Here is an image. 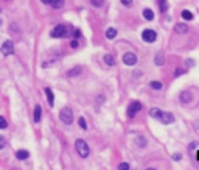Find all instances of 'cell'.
I'll use <instances>...</instances> for the list:
<instances>
[{"instance_id":"36","label":"cell","mask_w":199,"mask_h":170,"mask_svg":"<svg viewBox=\"0 0 199 170\" xmlns=\"http://www.w3.org/2000/svg\"><path fill=\"white\" fill-rule=\"evenodd\" d=\"M0 25H2V21H0Z\"/></svg>"},{"instance_id":"5","label":"cell","mask_w":199,"mask_h":170,"mask_svg":"<svg viewBox=\"0 0 199 170\" xmlns=\"http://www.w3.org/2000/svg\"><path fill=\"white\" fill-rule=\"evenodd\" d=\"M140 109H142V103H140V102H132V103L128 106V117L132 119Z\"/></svg>"},{"instance_id":"22","label":"cell","mask_w":199,"mask_h":170,"mask_svg":"<svg viewBox=\"0 0 199 170\" xmlns=\"http://www.w3.org/2000/svg\"><path fill=\"white\" fill-rule=\"evenodd\" d=\"M159 114H160V109H159V108H153V109L149 111V116H151V117H154V119H157V117H159Z\"/></svg>"},{"instance_id":"34","label":"cell","mask_w":199,"mask_h":170,"mask_svg":"<svg viewBox=\"0 0 199 170\" xmlns=\"http://www.w3.org/2000/svg\"><path fill=\"white\" fill-rule=\"evenodd\" d=\"M70 47H72V49H76V47H78V41H72Z\"/></svg>"},{"instance_id":"20","label":"cell","mask_w":199,"mask_h":170,"mask_svg":"<svg viewBox=\"0 0 199 170\" xmlns=\"http://www.w3.org/2000/svg\"><path fill=\"white\" fill-rule=\"evenodd\" d=\"M149 86H151L153 89H156V91H160V89L163 87V84H162L160 81H151V83H149Z\"/></svg>"},{"instance_id":"1","label":"cell","mask_w":199,"mask_h":170,"mask_svg":"<svg viewBox=\"0 0 199 170\" xmlns=\"http://www.w3.org/2000/svg\"><path fill=\"white\" fill-rule=\"evenodd\" d=\"M72 27H69V25H56L53 30H51V33H50V36L51 38H67V36H70L72 35Z\"/></svg>"},{"instance_id":"33","label":"cell","mask_w":199,"mask_h":170,"mask_svg":"<svg viewBox=\"0 0 199 170\" xmlns=\"http://www.w3.org/2000/svg\"><path fill=\"white\" fill-rule=\"evenodd\" d=\"M180 158H182V156H180L179 153H176V154H173V159H174V161H180Z\"/></svg>"},{"instance_id":"25","label":"cell","mask_w":199,"mask_h":170,"mask_svg":"<svg viewBox=\"0 0 199 170\" xmlns=\"http://www.w3.org/2000/svg\"><path fill=\"white\" fill-rule=\"evenodd\" d=\"M184 73H187V70H185V69H176V72H174V78H176V77H180V75H184Z\"/></svg>"},{"instance_id":"26","label":"cell","mask_w":199,"mask_h":170,"mask_svg":"<svg viewBox=\"0 0 199 170\" xmlns=\"http://www.w3.org/2000/svg\"><path fill=\"white\" fill-rule=\"evenodd\" d=\"M8 126V123H7V120L3 119V117H0V128H2V130H5Z\"/></svg>"},{"instance_id":"31","label":"cell","mask_w":199,"mask_h":170,"mask_svg":"<svg viewBox=\"0 0 199 170\" xmlns=\"http://www.w3.org/2000/svg\"><path fill=\"white\" fill-rule=\"evenodd\" d=\"M120 2H122L125 7H131V5H132V0H120Z\"/></svg>"},{"instance_id":"10","label":"cell","mask_w":199,"mask_h":170,"mask_svg":"<svg viewBox=\"0 0 199 170\" xmlns=\"http://www.w3.org/2000/svg\"><path fill=\"white\" fill-rule=\"evenodd\" d=\"M174 31L179 33V35H184V33L188 31V27H187L185 24H176V25H174Z\"/></svg>"},{"instance_id":"16","label":"cell","mask_w":199,"mask_h":170,"mask_svg":"<svg viewBox=\"0 0 199 170\" xmlns=\"http://www.w3.org/2000/svg\"><path fill=\"white\" fill-rule=\"evenodd\" d=\"M180 102H182V103L191 102V94H190V92H182V94H180Z\"/></svg>"},{"instance_id":"18","label":"cell","mask_w":199,"mask_h":170,"mask_svg":"<svg viewBox=\"0 0 199 170\" xmlns=\"http://www.w3.org/2000/svg\"><path fill=\"white\" fill-rule=\"evenodd\" d=\"M104 63H106L108 66H114V64H115V59H114L112 55H104Z\"/></svg>"},{"instance_id":"23","label":"cell","mask_w":199,"mask_h":170,"mask_svg":"<svg viewBox=\"0 0 199 170\" xmlns=\"http://www.w3.org/2000/svg\"><path fill=\"white\" fill-rule=\"evenodd\" d=\"M90 3H92L93 7L100 8V7H103V3H104V0H90Z\"/></svg>"},{"instance_id":"15","label":"cell","mask_w":199,"mask_h":170,"mask_svg":"<svg viewBox=\"0 0 199 170\" xmlns=\"http://www.w3.org/2000/svg\"><path fill=\"white\" fill-rule=\"evenodd\" d=\"M180 16H182L184 21H191V19H193V13L188 11V10H184V11L180 13Z\"/></svg>"},{"instance_id":"32","label":"cell","mask_w":199,"mask_h":170,"mask_svg":"<svg viewBox=\"0 0 199 170\" xmlns=\"http://www.w3.org/2000/svg\"><path fill=\"white\" fill-rule=\"evenodd\" d=\"M196 147H197V142H191L190 144V150H196Z\"/></svg>"},{"instance_id":"6","label":"cell","mask_w":199,"mask_h":170,"mask_svg":"<svg viewBox=\"0 0 199 170\" xmlns=\"http://www.w3.org/2000/svg\"><path fill=\"white\" fill-rule=\"evenodd\" d=\"M157 120H160L163 125H170V123H173V122H174V116H173L171 112H163V111H160V114H159Z\"/></svg>"},{"instance_id":"11","label":"cell","mask_w":199,"mask_h":170,"mask_svg":"<svg viewBox=\"0 0 199 170\" xmlns=\"http://www.w3.org/2000/svg\"><path fill=\"white\" fill-rule=\"evenodd\" d=\"M45 94H47V102H48V105L53 106V105H55V95H53V91H51L50 87H45Z\"/></svg>"},{"instance_id":"7","label":"cell","mask_w":199,"mask_h":170,"mask_svg":"<svg viewBox=\"0 0 199 170\" xmlns=\"http://www.w3.org/2000/svg\"><path fill=\"white\" fill-rule=\"evenodd\" d=\"M142 39H143L145 42H154V41L157 39V33H156L154 30H145V31L142 33Z\"/></svg>"},{"instance_id":"14","label":"cell","mask_w":199,"mask_h":170,"mask_svg":"<svg viewBox=\"0 0 199 170\" xmlns=\"http://www.w3.org/2000/svg\"><path fill=\"white\" fill-rule=\"evenodd\" d=\"M143 17H145L146 21H153V19H154V13H153V10H149V8L143 10Z\"/></svg>"},{"instance_id":"3","label":"cell","mask_w":199,"mask_h":170,"mask_svg":"<svg viewBox=\"0 0 199 170\" xmlns=\"http://www.w3.org/2000/svg\"><path fill=\"white\" fill-rule=\"evenodd\" d=\"M59 119L65 123V125H70L73 122V112L70 108H62L61 112H59Z\"/></svg>"},{"instance_id":"28","label":"cell","mask_w":199,"mask_h":170,"mask_svg":"<svg viewBox=\"0 0 199 170\" xmlns=\"http://www.w3.org/2000/svg\"><path fill=\"white\" fill-rule=\"evenodd\" d=\"M118 168H120V170H128V168H129V164H128V162H122V164L118 165Z\"/></svg>"},{"instance_id":"9","label":"cell","mask_w":199,"mask_h":170,"mask_svg":"<svg viewBox=\"0 0 199 170\" xmlns=\"http://www.w3.org/2000/svg\"><path fill=\"white\" fill-rule=\"evenodd\" d=\"M45 3L50 5L51 8H55V10H59V8L64 7V0H47Z\"/></svg>"},{"instance_id":"19","label":"cell","mask_w":199,"mask_h":170,"mask_svg":"<svg viewBox=\"0 0 199 170\" xmlns=\"http://www.w3.org/2000/svg\"><path fill=\"white\" fill-rule=\"evenodd\" d=\"M163 61H165V59H163V55H162V53H157V55H156V59H154L156 66H162Z\"/></svg>"},{"instance_id":"21","label":"cell","mask_w":199,"mask_h":170,"mask_svg":"<svg viewBox=\"0 0 199 170\" xmlns=\"http://www.w3.org/2000/svg\"><path fill=\"white\" fill-rule=\"evenodd\" d=\"M79 72H81V67H75V69H72L70 72H67V77H75V75H79Z\"/></svg>"},{"instance_id":"13","label":"cell","mask_w":199,"mask_h":170,"mask_svg":"<svg viewBox=\"0 0 199 170\" xmlns=\"http://www.w3.org/2000/svg\"><path fill=\"white\" fill-rule=\"evenodd\" d=\"M16 158H17V159H20V161H25V159H28V158H30V153H28L27 150H19V151L16 153Z\"/></svg>"},{"instance_id":"24","label":"cell","mask_w":199,"mask_h":170,"mask_svg":"<svg viewBox=\"0 0 199 170\" xmlns=\"http://www.w3.org/2000/svg\"><path fill=\"white\" fill-rule=\"evenodd\" d=\"M78 123H79V126H81L82 130H87V123H86V119H84V117H79V119H78Z\"/></svg>"},{"instance_id":"8","label":"cell","mask_w":199,"mask_h":170,"mask_svg":"<svg viewBox=\"0 0 199 170\" xmlns=\"http://www.w3.org/2000/svg\"><path fill=\"white\" fill-rule=\"evenodd\" d=\"M122 59H123V63H125L126 66H134V64H137V55H134L132 52L125 53Z\"/></svg>"},{"instance_id":"29","label":"cell","mask_w":199,"mask_h":170,"mask_svg":"<svg viewBox=\"0 0 199 170\" xmlns=\"http://www.w3.org/2000/svg\"><path fill=\"white\" fill-rule=\"evenodd\" d=\"M72 36H75V38H79V36H81V31H79L78 28H76V30L73 28V30H72Z\"/></svg>"},{"instance_id":"35","label":"cell","mask_w":199,"mask_h":170,"mask_svg":"<svg viewBox=\"0 0 199 170\" xmlns=\"http://www.w3.org/2000/svg\"><path fill=\"white\" fill-rule=\"evenodd\" d=\"M159 2H160V3H165V0H159Z\"/></svg>"},{"instance_id":"17","label":"cell","mask_w":199,"mask_h":170,"mask_svg":"<svg viewBox=\"0 0 199 170\" xmlns=\"http://www.w3.org/2000/svg\"><path fill=\"white\" fill-rule=\"evenodd\" d=\"M115 36H117V30H115V28H108L106 38H108V39H114Z\"/></svg>"},{"instance_id":"4","label":"cell","mask_w":199,"mask_h":170,"mask_svg":"<svg viewBox=\"0 0 199 170\" xmlns=\"http://www.w3.org/2000/svg\"><path fill=\"white\" fill-rule=\"evenodd\" d=\"M0 52H2L3 56H10L14 53V42L13 41H5L3 45L0 47Z\"/></svg>"},{"instance_id":"12","label":"cell","mask_w":199,"mask_h":170,"mask_svg":"<svg viewBox=\"0 0 199 170\" xmlns=\"http://www.w3.org/2000/svg\"><path fill=\"white\" fill-rule=\"evenodd\" d=\"M41 117H42V108H41V105H36V108H34V122L39 123Z\"/></svg>"},{"instance_id":"2","label":"cell","mask_w":199,"mask_h":170,"mask_svg":"<svg viewBox=\"0 0 199 170\" xmlns=\"http://www.w3.org/2000/svg\"><path fill=\"white\" fill-rule=\"evenodd\" d=\"M75 148H76V151H78V154H79L81 158H87V156L90 154V148H89L87 142L82 140V139H78V140L75 142Z\"/></svg>"},{"instance_id":"37","label":"cell","mask_w":199,"mask_h":170,"mask_svg":"<svg viewBox=\"0 0 199 170\" xmlns=\"http://www.w3.org/2000/svg\"><path fill=\"white\" fill-rule=\"evenodd\" d=\"M0 11H2V8H0Z\"/></svg>"},{"instance_id":"27","label":"cell","mask_w":199,"mask_h":170,"mask_svg":"<svg viewBox=\"0 0 199 170\" xmlns=\"http://www.w3.org/2000/svg\"><path fill=\"white\" fill-rule=\"evenodd\" d=\"M5 145H7V139H5L3 136H0V150L5 148Z\"/></svg>"},{"instance_id":"30","label":"cell","mask_w":199,"mask_h":170,"mask_svg":"<svg viewBox=\"0 0 199 170\" xmlns=\"http://www.w3.org/2000/svg\"><path fill=\"white\" fill-rule=\"evenodd\" d=\"M137 142H139V144H140V145H139V147H145V145H146V140H145V139H143V137H137Z\"/></svg>"}]
</instances>
